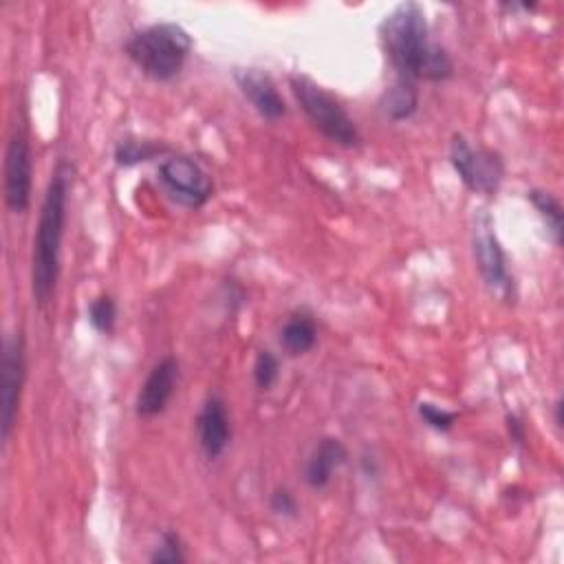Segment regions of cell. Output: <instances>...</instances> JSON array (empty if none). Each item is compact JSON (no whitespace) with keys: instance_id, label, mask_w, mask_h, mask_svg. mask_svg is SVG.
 I'll return each instance as SVG.
<instances>
[{"instance_id":"1","label":"cell","mask_w":564,"mask_h":564,"mask_svg":"<svg viewBox=\"0 0 564 564\" xmlns=\"http://www.w3.org/2000/svg\"><path fill=\"white\" fill-rule=\"evenodd\" d=\"M381 48L399 79L447 82L454 62L445 46L430 37V24L419 2H401L379 24Z\"/></svg>"},{"instance_id":"2","label":"cell","mask_w":564,"mask_h":564,"mask_svg":"<svg viewBox=\"0 0 564 564\" xmlns=\"http://www.w3.org/2000/svg\"><path fill=\"white\" fill-rule=\"evenodd\" d=\"M73 165L59 161L46 185L40 218L33 236V256H31V293L40 308H44L59 280V260H62V240L66 227L68 194L73 185Z\"/></svg>"},{"instance_id":"3","label":"cell","mask_w":564,"mask_h":564,"mask_svg":"<svg viewBox=\"0 0 564 564\" xmlns=\"http://www.w3.org/2000/svg\"><path fill=\"white\" fill-rule=\"evenodd\" d=\"M192 48V35L176 22L139 29L123 44L128 59L152 82H172L183 70Z\"/></svg>"},{"instance_id":"4","label":"cell","mask_w":564,"mask_h":564,"mask_svg":"<svg viewBox=\"0 0 564 564\" xmlns=\"http://www.w3.org/2000/svg\"><path fill=\"white\" fill-rule=\"evenodd\" d=\"M289 84L297 106L322 137L341 148L361 145V134L355 119L348 115V110L335 95H330L317 82L300 73L291 75Z\"/></svg>"},{"instance_id":"5","label":"cell","mask_w":564,"mask_h":564,"mask_svg":"<svg viewBox=\"0 0 564 564\" xmlns=\"http://www.w3.org/2000/svg\"><path fill=\"white\" fill-rule=\"evenodd\" d=\"M471 251H474V262L478 267V273L485 282V286L507 300L513 302L516 297V284L507 267V253L502 249V242L498 240L494 218L480 209L474 216V227H471Z\"/></svg>"},{"instance_id":"6","label":"cell","mask_w":564,"mask_h":564,"mask_svg":"<svg viewBox=\"0 0 564 564\" xmlns=\"http://www.w3.org/2000/svg\"><path fill=\"white\" fill-rule=\"evenodd\" d=\"M449 163L460 183L474 194L494 196L505 178L502 156L489 148H474L458 132L449 141Z\"/></svg>"},{"instance_id":"7","label":"cell","mask_w":564,"mask_h":564,"mask_svg":"<svg viewBox=\"0 0 564 564\" xmlns=\"http://www.w3.org/2000/svg\"><path fill=\"white\" fill-rule=\"evenodd\" d=\"M156 174L167 196L183 207L198 209L214 194L212 178L192 156L172 154L159 163Z\"/></svg>"},{"instance_id":"8","label":"cell","mask_w":564,"mask_h":564,"mask_svg":"<svg viewBox=\"0 0 564 564\" xmlns=\"http://www.w3.org/2000/svg\"><path fill=\"white\" fill-rule=\"evenodd\" d=\"M2 390H0V432L2 441L11 438L18 421L22 386L26 377V346L20 330L4 337L2 344Z\"/></svg>"},{"instance_id":"9","label":"cell","mask_w":564,"mask_h":564,"mask_svg":"<svg viewBox=\"0 0 564 564\" xmlns=\"http://www.w3.org/2000/svg\"><path fill=\"white\" fill-rule=\"evenodd\" d=\"M33 192V154L29 137L15 130L4 150V203L13 214H24Z\"/></svg>"},{"instance_id":"10","label":"cell","mask_w":564,"mask_h":564,"mask_svg":"<svg viewBox=\"0 0 564 564\" xmlns=\"http://www.w3.org/2000/svg\"><path fill=\"white\" fill-rule=\"evenodd\" d=\"M194 425L203 456L207 460L220 458L231 441V419L225 399L218 394H209L203 401Z\"/></svg>"},{"instance_id":"11","label":"cell","mask_w":564,"mask_h":564,"mask_svg":"<svg viewBox=\"0 0 564 564\" xmlns=\"http://www.w3.org/2000/svg\"><path fill=\"white\" fill-rule=\"evenodd\" d=\"M178 386V361L174 357H163L152 366L145 381L141 383L137 399H134V412L139 419H152L159 416L170 399L174 397Z\"/></svg>"},{"instance_id":"12","label":"cell","mask_w":564,"mask_h":564,"mask_svg":"<svg viewBox=\"0 0 564 564\" xmlns=\"http://www.w3.org/2000/svg\"><path fill=\"white\" fill-rule=\"evenodd\" d=\"M234 82L240 88L242 97L251 104V108L262 119L278 121L286 115V104L269 73L260 70V68H236Z\"/></svg>"},{"instance_id":"13","label":"cell","mask_w":564,"mask_h":564,"mask_svg":"<svg viewBox=\"0 0 564 564\" xmlns=\"http://www.w3.org/2000/svg\"><path fill=\"white\" fill-rule=\"evenodd\" d=\"M348 460V449L346 445L335 438V436H324L313 454L308 456L306 460V467H304V482L311 487V489H324L330 480H333V474Z\"/></svg>"},{"instance_id":"14","label":"cell","mask_w":564,"mask_h":564,"mask_svg":"<svg viewBox=\"0 0 564 564\" xmlns=\"http://www.w3.org/2000/svg\"><path fill=\"white\" fill-rule=\"evenodd\" d=\"M315 341H317V324L313 313L306 308L293 311L280 330L282 348L291 357H300V355H306L315 346Z\"/></svg>"},{"instance_id":"15","label":"cell","mask_w":564,"mask_h":564,"mask_svg":"<svg viewBox=\"0 0 564 564\" xmlns=\"http://www.w3.org/2000/svg\"><path fill=\"white\" fill-rule=\"evenodd\" d=\"M379 108L386 119L390 121H405L419 108V88L414 82L399 79L381 95Z\"/></svg>"},{"instance_id":"16","label":"cell","mask_w":564,"mask_h":564,"mask_svg":"<svg viewBox=\"0 0 564 564\" xmlns=\"http://www.w3.org/2000/svg\"><path fill=\"white\" fill-rule=\"evenodd\" d=\"M167 152H170V148L165 143H159V141H152V139L126 137L115 145L112 159L119 167H134L139 163H148L156 156H163Z\"/></svg>"},{"instance_id":"17","label":"cell","mask_w":564,"mask_h":564,"mask_svg":"<svg viewBox=\"0 0 564 564\" xmlns=\"http://www.w3.org/2000/svg\"><path fill=\"white\" fill-rule=\"evenodd\" d=\"M527 198L535 207L538 216L542 218V223L546 227V234H549V240L555 247H560L562 245V236H564V212H562L560 200L551 192L538 189V187L529 189Z\"/></svg>"},{"instance_id":"18","label":"cell","mask_w":564,"mask_h":564,"mask_svg":"<svg viewBox=\"0 0 564 564\" xmlns=\"http://www.w3.org/2000/svg\"><path fill=\"white\" fill-rule=\"evenodd\" d=\"M88 322L97 333H112L115 330V322H117V304L108 293L97 295L95 300H90L88 308H86Z\"/></svg>"},{"instance_id":"19","label":"cell","mask_w":564,"mask_h":564,"mask_svg":"<svg viewBox=\"0 0 564 564\" xmlns=\"http://www.w3.org/2000/svg\"><path fill=\"white\" fill-rule=\"evenodd\" d=\"M280 377V359L271 350H260L253 361V383L258 390L267 392L275 386Z\"/></svg>"},{"instance_id":"20","label":"cell","mask_w":564,"mask_h":564,"mask_svg":"<svg viewBox=\"0 0 564 564\" xmlns=\"http://www.w3.org/2000/svg\"><path fill=\"white\" fill-rule=\"evenodd\" d=\"M416 412H419L421 421L436 432H449L458 419V414L454 410H445L432 401H419Z\"/></svg>"},{"instance_id":"21","label":"cell","mask_w":564,"mask_h":564,"mask_svg":"<svg viewBox=\"0 0 564 564\" xmlns=\"http://www.w3.org/2000/svg\"><path fill=\"white\" fill-rule=\"evenodd\" d=\"M150 562L152 564H183L185 553H183L181 538L174 531H163L159 546L150 555Z\"/></svg>"},{"instance_id":"22","label":"cell","mask_w":564,"mask_h":564,"mask_svg":"<svg viewBox=\"0 0 564 564\" xmlns=\"http://www.w3.org/2000/svg\"><path fill=\"white\" fill-rule=\"evenodd\" d=\"M269 509L280 516V518H286V520H295L300 516V507H297V500L295 496L286 489V487H278L271 491L269 496Z\"/></svg>"},{"instance_id":"23","label":"cell","mask_w":564,"mask_h":564,"mask_svg":"<svg viewBox=\"0 0 564 564\" xmlns=\"http://www.w3.org/2000/svg\"><path fill=\"white\" fill-rule=\"evenodd\" d=\"M507 430H509V436L516 445H522L524 438H527V427H524V421L518 416V414H507Z\"/></svg>"},{"instance_id":"24","label":"cell","mask_w":564,"mask_h":564,"mask_svg":"<svg viewBox=\"0 0 564 564\" xmlns=\"http://www.w3.org/2000/svg\"><path fill=\"white\" fill-rule=\"evenodd\" d=\"M562 408H564V405H562V401L557 399V401H555V425H557V427L564 425V423H562Z\"/></svg>"}]
</instances>
